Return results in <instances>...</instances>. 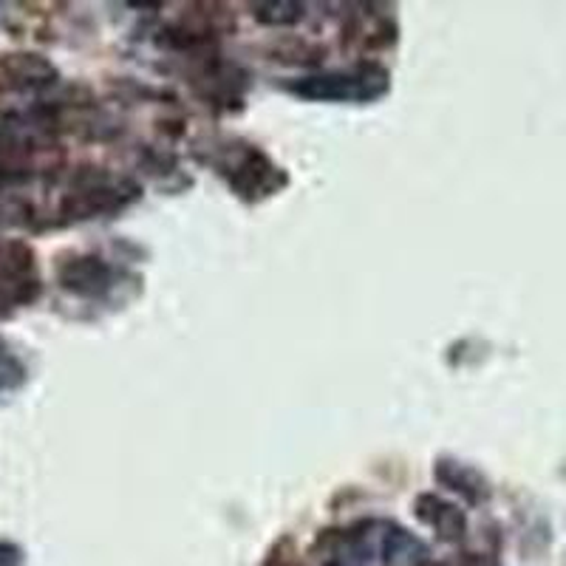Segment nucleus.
Instances as JSON below:
<instances>
[{
  "label": "nucleus",
  "mask_w": 566,
  "mask_h": 566,
  "mask_svg": "<svg viewBox=\"0 0 566 566\" xmlns=\"http://www.w3.org/2000/svg\"><path fill=\"white\" fill-rule=\"evenodd\" d=\"M26 380L23 366L9 354H0V391H12Z\"/></svg>",
  "instance_id": "423d86ee"
},
{
  "label": "nucleus",
  "mask_w": 566,
  "mask_h": 566,
  "mask_svg": "<svg viewBox=\"0 0 566 566\" xmlns=\"http://www.w3.org/2000/svg\"><path fill=\"white\" fill-rule=\"evenodd\" d=\"M37 295L35 258L26 244L0 246V298L9 303H26Z\"/></svg>",
  "instance_id": "f03ea898"
},
{
  "label": "nucleus",
  "mask_w": 566,
  "mask_h": 566,
  "mask_svg": "<svg viewBox=\"0 0 566 566\" xmlns=\"http://www.w3.org/2000/svg\"><path fill=\"white\" fill-rule=\"evenodd\" d=\"M18 561H20V549L14 544L0 541V566H14Z\"/></svg>",
  "instance_id": "0eeeda50"
},
{
  "label": "nucleus",
  "mask_w": 566,
  "mask_h": 566,
  "mask_svg": "<svg viewBox=\"0 0 566 566\" xmlns=\"http://www.w3.org/2000/svg\"><path fill=\"white\" fill-rule=\"evenodd\" d=\"M388 85V71L371 63L348 71L303 77L300 82L289 85V91L303 99H323V103H374V99L385 97Z\"/></svg>",
  "instance_id": "f257e3e1"
},
{
  "label": "nucleus",
  "mask_w": 566,
  "mask_h": 566,
  "mask_svg": "<svg viewBox=\"0 0 566 566\" xmlns=\"http://www.w3.org/2000/svg\"><path fill=\"white\" fill-rule=\"evenodd\" d=\"M331 566H335V563H331Z\"/></svg>",
  "instance_id": "6e6552de"
},
{
  "label": "nucleus",
  "mask_w": 566,
  "mask_h": 566,
  "mask_svg": "<svg viewBox=\"0 0 566 566\" xmlns=\"http://www.w3.org/2000/svg\"><path fill=\"white\" fill-rule=\"evenodd\" d=\"M60 283L74 295H99L111 283V272L99 258H71L60 267Z\"/></svg>",
  "instance_id": "7ed1b4c3"
},
{
  "label": "nucleus",
  "mask_w": 566,
  "mask_h": 566,
  "mask_svg": "<svg viewBox=\"0 0 566 566\" xmlns=\"http://www.w3.org/2000/svg\"><path fill=\"white\" fill-rule=\"evenodd\" d=\"M419 518L437 530L442 539H461L464 532V518L454 504H445L437 496H423L419 499Z\"/></svg>",
  "instance_id": "39448f33"
},
{
  "label": "nucleus",
  "mask_w": 566,
  "mask_h": 566,
  "mask_svg": "<svg viewBox=\"0 0 566 566\" xmlns=\"http://www.w3.org/2000/svg\"><path fill=\"white\" fill-rule=\"evenodd\" d=\"M0 68H4L6 80L14 85V89H43V85H51L57 71L51 63H46L37 54H6L0 60Z\"/></svg>",
  "instance_id": "20e7f679"
}]
</instances>
